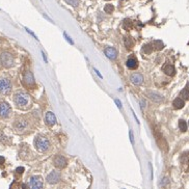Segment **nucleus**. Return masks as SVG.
<instances>
[{"label": "nucleus", "mask_w": 189, "mask_h": 189, "mask_svg": "<svg viewBox=\"0 0 189 189\" xmlns=\"http://www.w3.org/2000/svg\"><path fill=\"white\" fill-rule=\"evenodd\" d=\"M23 82H24L25 86L28 87V88H34L35 87V81L34 77H33V74L30 72V71H26L23 76Z\"/></svg>", "instance_id": "obj_7"}, {"label": "nucleus", "mask_w": 189, "mask_h": 189, "mask_svg": "<svg viewBox=\"0 0 189 189\" xmlns=\"http://www.w3.org/2000/svg\"><path fill=\"white\" fill-rule=\"evenodd\" d=\"M34 146L41 153H46L50 148V141L44 135H38L34 138Z\"/></svg>", "instance_id": "obj_2"}, {"label": "nucleus", "mask_w": 189, "mask_h": 189, "mask_svg": "<svg viewBox=\"0 0 189 189\" xmlns=\"http://www.w3.org/2000/svg\"><path fill=\"white\" fill-rule=\"evenodd\" d=\"M11 189H19V186H18V184H17L16 182H14V183L11 184Z\"/></svg>", "instance_id": "obj_29"}, {"label": "nucleus", "mask_w": 189, "mask_h": 189, "mask_svg": "<svg viewBox=\"0 0 189 189\" xmlns=\"http://www.w3.org/2000/svg\"><path fill=\"white\" fill-rule=\"evenodd\" d=\"M65 38H67V40H68V42H69V43H70L71 45H73V44H74V43H73V41H72L70 38H69V36H68V35H67V33H65Z\"/></svg>", "instance_id": "obj_30"}, {"label": "nucleus", "mask_w": 189, "mask_h": 189, "mask_svg": "<svg viewBox=\"0 0 189 189\" xmlns=\"http://www.w3.org/2000/svg\"><path fill=\"white\" fill-rule=\"evenodd\" d=\"M11 81L7 77H0V94L7 96L11 92Z\"/></svg>", "instance_id": "obj_3"}, {"label": "nucleus", "mask_w": 189, "mask_h": 189, "mask_svg": "<svg viewBox=\"0 0 189 189\" xmlns=\"http://www.w3.org/2000/svg\"><path fill=\"white\" fill-rule=\"evenodd\" d=\"M53 163L55 165V167L57 168H65L68 165L67 159L63 156H61V155H57V156L54 157Z\"/></svg>", "instance_id": "obj_9"}, {"label": "nucleus", "mask_w": 189, "mask_h": 189, "mask_svg": "<svg viewBox=\"0 0 189 189\" xmlns=\"http://www.w3.org/2000/svg\"><path fill=\"white\" fill-rule=\"evenodd\" d=\"M45 123H46V125H48V126H54V125L56 124V117H55V114L53 113V112H51V111H48L46 113V115H45Z\"/></svg>", "instance_id": "obj_14"}, {"label": "nucleus", "mask_w": 189, "mask_h": 189, "mask_svg": "<svg viewBox=\"0 0 189 189\" xmlns=\"http://www.w3.org/2000/svg\"><path fill=\"white\" fill-rule=\"evenodd\" d=\"M16 173H24V167H22V166H20V167H17Z\"/></svg>", "instance_id": "obj_28"}, {"label": "nucleus", "mask_w": 189, "mask_h": 189, "mask_svg": "<svg viewBox=\"0 0 189 189\" xmlns=\"http://www.w3.org/2000/svg\"><path fill=\"white\" fill-rule=\"evenodd\" d=\"M146 96H148L150 99H151L153 102L155 103H160L163 101V97L162 96H160V95L156 94V92H148V94H146Z\"/></svg>", "instance_id": "obj_16"}, {"label": "nucleus", "mask_w": 189, "mask_h": 189, "mask_svg": "<svg viewBox=\"0 0 189 189\" xmlns=\"http://www.w3.org/2000/svg\"><path fill=\"white\" fill-rule=\"evenodd\" d=\"M115 103H116V105H117V107L122 109V103H121V101H119V100H115Z\"/></svg>", "instance_id": "obj_31"}, {"label": "nucleus", "mask_w": 189, "mask_h": 189, "mask_svg": "<svg viewBox=\"0 0 189 189\" xmlns=\"http://www.w3.org/2000/svg\"><path fill=\"white\" fill-rule=\"evenodd\" d=\"M130 81L134 85H141L143 83V76L140 73H133L130 75Z\"/></svg>", "instance_id": "obj_11"}, {"label": "nucleus", "mask_w": 189, "mask_h": 189, "mask_svg": "<svg viewBox=\"0 0 189 189\" xmlns=\"http://www.w3.org/2000/svg\"><path fill=\"white\" fill-rule=\"evenodd\" d=\"M13 126L14 129L16 130L17 132H24L29 126V123H28L27 119H23V117H18L16 121L14 122Z\"/></svg>", "instance_id": "obj_5"}, {"label": "nucleus", "mask_w": 189, "mask_h": 189, "mask_svg": "<svg viewBox=\"0 0 189 189\" xmlns=\"http://www.w3.org/2000/svg\"><path fill=\"white\" fill-rule=\"evenodd\" d=\"M11 113V108L9 106V104L4 101L0 102V117L2 119H7L9 117Z\"/></svg>", "instance_id": "obj_8"}, {"label": "nucleus", "mask_w": 189, "mask_h": 189, "mask_svg": "<svg viewBox=\"0 0 189 189\" xmlns=\"http://www.w3.org/2000/svg\"><path fill=\"white\" fill-rule=\"evenodd\" d=\"M123 27H124L125 29L126 30H129V29H131L133 27V23H132V21L130 19H125L124 20V22H123Z\"/></svg>", "instance_id": "obj_22"}, {"label": "nucleus", "mask_w": 189, "mask_h": 189, "mask_svg": "<svg viewBox=\"0 0 189 189\" xmlns=\"http://www.w3.org/2000/svg\"><path fill=\"white\" fill-rule=\"evenodd\" d=\"M126 65H127V68L128 69H130V70H135V69H137V67H138L137 58L134 56L129 57L127 62H126Z\"/></svg>", "instance_id": "obj_15"}, {"label": "nucleus", "mask_w": 189, "mask_h": 189, "mask_svg": "<svg viewBox=\"0 0 189 189\" xmlns=\"http://www.w3.org/2000/svg\"><path fill=\"white\" fill-rule=\"evenodd\" d=\"M152 45H153V48L156 49V50H161V49L164 48V44H163V42L162 41H154L153 43H152Z\"/></svg>", "instance_id": "obj_20"}, {"label": "nucleus", "mask_w": 189, "mask_h": 189, "mask_svg": "<svg viewBox=\"0 0 189 189\" xmlns=\"http://www.w3.org/2000/svg\"><path fill=\"white\" fill-rule=\"evenodd\" d=\"M185 106V102L182 98H176L173 100V107L177 108V109H181Z\"/></svg>", "instance_id": "obj_19"}, {"label": "nucleus", "mask_w": 189, "mask_h": 189, "mask_svg": "<svg viewBox=\"0 0 189 189\" xmlns=\"http://www.w3.org/2000/svg\"><path fill=\"white\" fill-rule=\"evenodd\" d=\"M179 129H180L181 132H186L187 131V124L184 119H180L179 121Z\"/></svg>", "instance_id": "obj_23"}, {"label": "nucleus", "mask_w": 189, "mask_h": 189, "mask_svg": "<svg viewBox=\"0 0 189 189\" xmlns=\"http://www.w3.org/2000/svg\"><path fill=\"white\" fill-rule=\"evenodd\" d=\"M65 1L69 5L73 6V7H77L79 5V0H65Z\"/></svg>", "instance_id": "obj_26"}, {"label": "nucleus", "mask_w": 189, "mask_h": 189, "mask_svg": "<svg viewBox=\"0 0 189 189\" xmlns=\"http://www.w3.org/2000/svg\"><path fill=\"white\" fill-rule=\"evenodd\" d=\"M186 88H187V89H188V90H189V83H187V86H186Z\"/></svg>", "instance_id": "obj_35"}, {"label": "nucleus", "mask_w": 189, "mask_h": 189, "mask_svg": "<svg viewBox=\"0 0 189 189\" xmlns=\"http://www.w3.org/2000/svg\"><path fill=\"white\" fill-rule=\"evenodd\" d=\"M94 70H95V72H96V74H97V75L99 76V77H100V78H103V76L101 75V74H100V72H99V71H98L97 69H94Z\"/></svg>", "instance_id": "obj_32"}, {"label": "nucleus", "mask_w": 189, "mask_h": 189, "mask_svg": "<svg viewBox=\"0 0 189 189\" xmlns=\"http://www.w3.org/2000/svg\"><path fill=\"white\" fill-rule=\"evenodd\" d=\"M124 45L128 50H130V49H132L133 47H134V41L130 38V36L126 35L124 38Z\"/></svg>", "instance_id": "obj_18"}, {"label": "nucleus", "mask_w": 189, "mask_h": 189, "mask_svg": "<svg viewBox=\"0 0 189 189\" xmlns=\"http://www.w3.org/2000/svg\"><path fill=\"white\" fill-rule=\"evenodd\" d=\"M155 137H156V140H157V143H158V146L161 150H163L164 152L167 151V143L165 141V139L161 136V134L159 133H155Z\"/></svg>", "instance_id": "obj_13"}, {"label": "nucleus", "mask_w": 189, "mask_h": 189, "mask_svg": "<svg viewBox=\"0 0 189 189\" xmlns=\"http://www.w3.org/2000/svg\"><path fill=\"white\" fill-rule=\"evenodd\" d=\"M60 180V173L56 170H53L47 176V182L49 184H56Z\"/></svg>", "instance_id": "obj_10"}, {"label": "nucleus", "mask_w": 189, "mask_h": 189, "mask_svg": "<svg viewBox=\"0 0 189 189\" xmlns=\"http://www.w3.org/2000/svg\"><path fill=\"white\" fill-rule=\"evenodd\" d=\"M129 135H130V141H131V143H132V144H134V136H133L132 130H130V131H129Z\"/></svg>", "instance_id": "obj_27"}, {"label": "nucleus", "mask_w": 189, "mask_h": 189, "mask_svg": "<svg viewBox=\"0 0 189 189\" xmlns=\"http://www.w3.org/2000/svg\"><path fill=\"white\" fill-rule=\"evenodd\" d=\"M104 54L111 60H114L117 58V51H116L113 47H106L104 49Z\"/></svg>", "instance_id": "obj_12"}, {"label": "nucleus", "mask_w": 189, "mask_h": 189, "mask_svg": "<svg viewBox=\"0 0 189 189\" xmlns=\"http://www.w3.org/2000/svg\"><path fill=\"white\" fill-rule=\"evenodd\" d=\"M181 97L183 100H188L189 99V90L187 88H184L181 92Z\"/></svg>", "instance_id": "obj_25"}, {"label": "nucleus", "mask_w": 189, "mask_h": 189, "mask_svg": "<svg viewBox=\"0 0 189 189\" xmlns=\"http://www.w3.org/2000/svg\"><path fill=\"white\" fill-rule=\"evenodd\" d=\"M153 49L154 48H153V45H152V44H146V45L142 47V50H141V51L146 54H150L153 52Z\"/></svg>", "instance_id": "obj_21"}, {"label": "nucleus", "mask_w": 189, "mask_h": 189, "mask_svg": "<svg viewBox=\"0 0 189 189\" xmlns=\"http://www.w3.org/2000/svg\"><path fill=\"white\" fill-rule=\"evenodd\" d=\"M3 163H4V158H3V157L0 156V165L3 164Z\"/></svg>", "instance_id": "obj_34"}, {"label": "nucleus", "mask_w": 189, "mask_h": 189, "mask_svg": "<svg viewBox=\"0 0 189 189\" xmlns=\"http://www.w3.org/2000/svg\"><path fill=\"white\" fill-rule=\"evenodd\" d=\"M0 62L2 65L3 68L8 69V68H11L14 65V57L11 53L8 52H2L1 55H0Z\"/></svg>", "instance_id": "obj_4"}, {"label": "nucleus", "mask_w": 189, "mask_h": 189, "mask_svg": "<svg viewBox=\"0 0 189 189\" xmlns=\"http://www.w3.org/2000/svg\"><path fill=\"white\" fill-rule=\"evenodd\" d=\"M163 72L168 76H173L176 73L175 67L173 65H165L163 67Z\"/></svg>", "instance_id": "obj_17"}, {"label": "nucleus", "mask_w": 189, "mask_h": 189, "mask_svg": "<svg viewBox=\"0 0 189 189\" xmlns=\"http://www.w3.org/2000/svg\"><path fill=\"white\" fill-rule=\"evenodd\" d=\"M14 102H15V105L17 107L21 108V109H26L31 104L29 95L26 94L25 92H22V90H19L14 95Z\"/></svg>", "instance_id": "obj_1"}, {"label": "nucleus", "mask_w": 189, "mask_h": 189, "mask_svg": "<svg viewBox=\"0 0 189 189\" xmlns=\"http://www.w3.org/2000/svg\"><path fill=\"white\" fill-rule=\"evenodd\" d=\"M114 11V6L112 5V4H106L105 6H104V11H105L106 14H111L112 11Z\"/></svg>", "instance_id": "obj_24"}, {"label": "nucleus", "mask_w": 189, "mask_h": 189, "mask_svg": "<svg viewBox=\"0 0 189 189\" xmlns=\"http://www.w3.org/2000/svg\"><path fill=\"white\" fill-rule=\"evenodd\" d=\"M140 105H141V108H142V109L146 107V103H144V101H143V100L140 101Z\"/></svg>", "instance_id": "obj_33"}, {"label": "nucleus", "mask_w": 189, "mask_h": 189, "mask_svg": "<svg viewBox=\"0 0 189 189\" xmlns=\"http://www.w3.org/2000/svg\"><path fill=\"white\" fill-rule=\"evenodd\" d=\"M43 179L40 176H33L31 177L29 180V183H28V186L30 189H43Z\"/></svg>", "instance_id": "obj_6"}]
</instances>
